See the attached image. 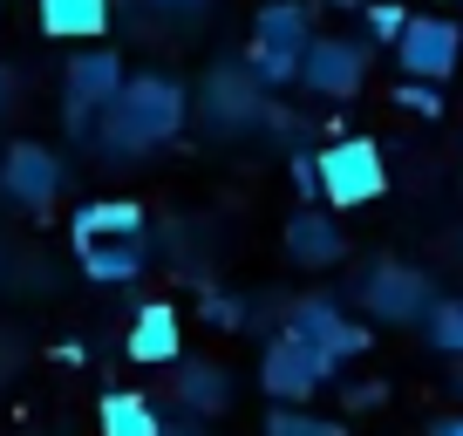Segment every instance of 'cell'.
Returning a JSON list of instances; mask_svg holds the SVG:
<instances>
[{
  "instance_id": "obj_12",
  "label": "cell",
  "mask_w": 463,
  "mask_h": 436,
  "mask_svg": "<svg viewBox=\"0 0 463 436\" xmlns=\"http://www.w3.org/2000/svg\"><path fill=\"white\" fill-rule=\"evenodd\" d=\"M96 239H144V204L89 198L82 212H75V246H96Z\"/></svg>"
},
{
  "instance_id": "obj_9",
  "label": "cell",
  "mask_w": 463,
  "mask_h": 436,
  "mask_svg": "<svg viewBox=\"0 0 463 436\" xmlns=\"http://www.w3.org/2000/svg\"><path fill=\"white\" fill-rule=\"evenodd\" d=\"M123 55H109V48H89V55H69V123L75 130H89V109H109L116 96H123Z\"/></svg>"
},
{
  "instance_id": "obj_1",
  "label": "cell",
  "mask_w": 463,
  "mask_h": 436,
  "mask_svg": "<svg viewBox=\"0 0 463 436\" xmlns=\"http://www.w3.org/2000/svg\"><path fill=\"white\" fill-rule=\"evenodd\" d=\"M184 130V89L171 75H130L123 96L102 109V144L109 150H150V144H171Z\"/></svg>"
},
{
  "instance_id": "obj_7",
  "label": "cell",
  "mask_w": 463,
  "mask_h": 436,
  "mask_svg": "<svg viewBox=\"0 0 463 436\" xmlns=\"http://www.w3.org/2000/svg\"><path fill=\"white\" fill-rule=\"evenodd\" d=\"M287 335L307 341L314 355H327L334 368H341L347 355H362V348H368V327H362V320H347L334 300H300V307L287 314Z\"/></svg>"
},
{
  "instance_id": "obj_4",
  "label": "cell",
  "mask_w": 463,
  "mask_h": 436,
  "mask_svg": "<svg viewBox=\"0 0 463 436\" xmlns=\"http://www.w3.org/2000/svg\"><path fill=\"white\" fill-rule=\"evenodd\" d=\"M395 62H402L409 82H430V89L449 82L463 62V28L449 14H409L402 42H395Z\"/></svg>"
},
{
  "instance_id": "obj_27",
  "label": "cell",
  "mask_w": 463,
  "mask_h": 436,
  "mask_svg": "<svg viewBox=\"0 0 463 436\" xmlns=\"http://www.w3.org/2000/svg\"><path fill=\"white\" fill-rule=\"evenodd\" d=\"M164 436H198V430H164Z\"/></svg>"
},
{
  "instance_id": "obj_21",
  "label": "cell",
  "mask_w": 463,
  "mask_h": 436,
  "mask_svg": "<svg viewBox=\"0 0 463 436\" xmlns=\"http://www.w3.org/2000/svg\"><path fill=\"white\" fill-rule=\"evenodd\" d=\"M395 102H402V109H416V117H443V96H436L430 82H402V89H395Z\"/></svg>"
},
{
  "instance_id": "obj_13",
  "label": "cell",
  "mask_w": 463,
  "mask_h": 436,
  "mask_svg": "<svg viewBox=\"0 0 463 436\" xmlns=\"http://www.w3.org/2000/svg\"><path fill=\"white\" fill-rule=\"evenodd\" d=\"M287 252L300 266H334L347 252V239H341V225H334L327 212H314V204H307L300 218H287Z\"/></svg>"
},
{
  "instance_id": "obj_2",
  "label": "cell",
  "mask_w": 463,
  "mask_h": 436,
  "mask_svg": "<svg viewBox=\"0 0 463 436\" xmlns=\"http://www.w3.org/2000/svg\"><path fill=\"white\" fill-rule=\"evenodd\" d=\"M314 171H320V198L334 212H362V204H375L389 191V164H382L375 137H334L314 157Z\"/></svg>"
},
{
  "instance_id": "obj_11",
  "label": "cell",
  "mask_w": 463,
  "mask_h": 436,
  "mask_svg": "<svg viewBox=\"0 0 463 436\" xmlns=\"http://www.w3.org/2000/svg\"><path fill=\"white\" fill-rule=\"evenodd\" d=\"M130 362H177V348H184V327H177V307H164V300H150V307H137V320H130Z\"/></svg>"
},
{
  "instance_id": "obj_22",
  "label": "cell",
  "mask_w": 463,
  "mask_h": 436,
  "mask_svg": "<svg viewBox=\"0 0 463 436\" xmlns=\"http://www.w3.org/2000/svg\"><path fill=\"white\" fill-rule=\"evenodd\" d=\"M293 191H300V198H314V191H320V171H314V157H293Z\"/></svg>"
},
{
  "instance_id": "obj_10",
  "label": "cell",
  "mask_w": 463,
  "mask_h": 436,
  "mask_svg": "<svg viewBox=\"0 0 463 436\" xmlns=\"http://www.w3.org/2000/svg\"><path fill=\"white\" fill-rule=\"evenodd\" d=\"M0 185L14 191L21 204H48L61 191V157L48 144H14V150H7V164H0Z\"/></svg>"
},
{
  "instance_id": "obj_19",
  "label": "cell",
  "mask_w": 463,
  "mask_h": 436,
  "mask_svg": "<svg viewBox=\"0 0 463 436\" xmlns=\"http://www.w3.org/2000/svg\"><path fill=\"white\" fill-rule=\"evenodd\" d=\"M273 436H341V422L307 416V409H273Z\"/></svg>"
},
{
  "instance_id": "obj_5",
  "label": "cell",
  "mask_w": 463,
  "mask_h": 436,
  "mask_svg": "<svg viewBox=\"0 0 463 436\" xmlns=\"http://www.w3.org/2000/svg\"><path fill=\"white\" fill-rule=\"evenodd\" d=\"M260 382H266V395H279V409H300V403H314V395L334 382V362L314 355L307 341L279 335L273 348H266V362H260Z\"/></svg>"
},
{
  "instance_id": "obj_20",
  "label": "cell",
  "mask_w": 463,
  "mask_h": 436,
  "mask_svg": "<svg viewBox=\"0 0 463 436\" xmlns=\"http://www.w3.org/2000/svg\"><path fill=\"white\" fill-rule=\"evenodd\" d=\"M402 28H409V14L402 7H395V0H375V7H368V34H375V42H402Z\"/></svg>"
},
{
  "instance_id": "obj_26",
  "label": "cell",
  "mask_w": 463,
  "mask_h": 436,
  "mask_svg": "<svg viewBox=\"0 0 463 436\" xmlns=\"http://www.w3.org/2000/svg\"><path fill=\"white\" fill-rule=\"evenodd\" d=\"M164 7H198V0H164Z\"/></svg>"
},
{
  "instance_id": "obj_15",
  "label": "cell",
  "mask_w": 463,
  "mask_h": 436,
  "mask_svg": "<svg viewBox=\"0 0 463 436\" xmlns=\"http://www.w3.org/2000/svg\"><path fill=\"white\" fill-rule=\"evenodd\" d=\"M96 422H102V436H164V416L150 409V395H137V389H109L102 409H96Z\"/></svg>"
},
{
  "instance_id": "obj_8",
  "label": "cell",
  "mask_w": 463,
  "mask_h": 436,
  "mask_svg": "<svg viewBox=\"0 0 463 436\" xmlns=\"http://www.w3.org/2000/svg\"><path fill=\"white\" fill-rule=\"evenodd\" d=\"M362 300H368V314L375 320H422L436 307V293H430V273H416V266H395V260H382L375 273L362 280Z\"/></svg>"
},
{
  "instance_id": "obj_3",
  "label": "cell",
  "mask_w": 463,
  "mask_h": 436,
  "mask_svg": "<svg viewBox=\"0 0 463 436\" xmlns=\"http://www.w3.org/2000/svg\"><path fill=\"white\" fill-rule=\"evenodd\" d=\"M307 42H314V14H307L300 0H273V7H260V21H252L246 69L260 75V82H293Z\"/></svg>"
},
{
  "instance_id": "obj_17",
  "label": "cell",
  "mask_w": 463,
  "mask_h": 436,
  "mask_svg": "<svg viewBox=\"0 0 463 436\" xmlns=\"http://www.w3.org/2000/svg\"><path fill=\"white\" fill-rule=\"evenodd\" d=\"M422 341H430L436 355H457L463 362V293L457 300H436L430 314H422Z\"/></svg>"
},
{
  "instance_id": "obj_23",
  "label": "cell",
  "mask_w": 463,
  "mask_h": 436,
  "mask_svg": "<svg viewBox=\"0 0 463 436\" xmlns=\"http://www.w3.org/2000/svg\"><path fill=\"white\" fill-rule=\"evenodd\" d=\"M7 102H14V75L0 69V117H7Z\"/></svg>"
},
{
  "instance_id": "obj_16",
  "label": "cell",
  "mask_w": 463,
  "mask_h": 436,
  "mask_svg": "<svg viewBox=\"0 0 463 436\" xmlns=\"http://www.w3.org/2000/svg\"><path fill=\"white\" fill-rule=\"evenodd\" d=\"M82 273L102 280V287L137 280L144 273V239H96V246H82Z\"/></svg>"
},
{
  "instance_id": "obj_18",
  "label": "cell",
  "mask_w": 463,
  "mask_h": 436,
  "mask_svg": "<svg viewBox=\"0 0 463 436\" xmlns=\"http://www.w3.org/2000/svg\"><path fill=\"white\" fill-rule=\"evenodd\" d=\"M177 395H184V409H225L232 403L225 368H184V375H177Z\"/></svg>"
},
{
  "instance_id": "obj_24",
  "label": "cell",
  "mask_w": 463,
  "mask_h": 436,
  "mask_svg": "<svg viewBox=\"0 0 463 436\" xmlns=\"http://www.w3.org/2000/svg\"><path fill=\"white\" fill-rule=\"evenodd\" d=\"M430 436H463V416H449V422H436Z\"/></svg>"
},
{
  "instance_id": "obj_25",
  "label": "cell",
  "mask_w": 463,
  "mask_h": 436,
  "mask_svg": "<svg viewBox=\"0 0 463 436\" xmlns=\"http://www.w3.org/2000/svg\"><path fill=\"white\" fill-rule=\"evenodd\" d=\"M327 7H362V0H327Z\"/></svg>"
},
{
  "instance_id": "obj_6",
  "label": "cell",
  "mask_w": 463,
  "mask_h": 436,
  "mask_svg": "<svg viewBox=\"0 0 463 436\" xmlns=\"http://www.w3.org/2000/svg\"><path fill=\"white\" fill-rule=\"evenodd\" d=\"M300 82L314 89V96H354V89L368 82V42H354V34H314L300 55Z\"/></svg>"
},
{
  "instance_id": "obj_14",
  "label": "cell",
  "mask_w": 463,
  "mask_h": 436,
  "mask_svg": "<svg viewBox=\"0 0 463 436\" xmlns=\"http://www.w3.org/2000/svg\"><path fill=\"white\" fill-rule=\"evenodd\" d=\"M109 28V0H42V34L55 42H96Z\"/></svg>"
}]
</instances>
